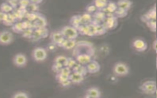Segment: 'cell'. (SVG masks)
<instances>
[{"instance_id": "ffe728a7", "label": "cell", "mask_w": 157, "mask_h": 98, "mask_svg": "<svg viewBox=\"0 0 157 98\" xmlns=\"http://www.w3.org/2000/svg\"><path fill=\"white\" fill-rule=\"evenodd\" d=\"M117 4L118 8L122 9L128 12L132 6V2L130 0H118L117 2Z\"/></svg>"}, {"instance_id": "7bdbcfd3", "label": "cell", "mask_w": 157, "mask_h": 98, "mask_svg": "<svg viewBox=\"0 0 157 98\" xmlns=\"http://www.w3.org/2000/svg\"><path fill=\"white\" fill-rule=\"evenodd\" d=\"M63 67V66H60V65H59V64H58L54 62L53 64V66H52V70H53V71L55 72V73L58 74V73H59V72H61V69H62Z\"/></svg>"}, {"instance_id": "7402d4cb", "label": "cell", "mask_w": 157, "mask_h": 98, "mask_svg": "<svg viewBox=\"0 0 157 98\" xmlns=\"http://www.w3.org/2000/svg\"><path fill=\"white\" fill-rule=\"evenodd\" d=\"M69 23L71 26L75 27V28H78L81 24H82V21H81V15H73L69 21Z\"/></svg>"}, {"instance_id": "6da1fadb", "label": "cell", "mask_w": 157, "mask_h": 98, "mask_svg": "<svg viewBox=\"0 0 157 98\" xmlns=\"http://www.w3.org/2000/svg\"><path fill=\"white\" fill-rule=\"evenodd\" d=\"M94 48L93 45L87 42H78L74 48L73 53L74 56L78 54H89L92 56L94 55Z\"/></svg>"}, {"instance_id": "ab89813d", "label": "cell", "mask_w": 157, "mask_h": 98, "mask_svg": "<svg viewBox=\"0 0 157 98\" xmlns=\"http://www.w3.org/2000/svg\"><path fill=\"white\" fill-rule=\"evenodd\" d=\"M77 61L74 58H68V60H67V67H69V68H71V69L73 68V67L77 63Z\"/></svg>"}, {"instance_id": "d590c367", "label": "cell", "mask_w": 157, "mask_h": 98, "mask_svg": "<svg viewBox=\"0 0 157 98\" xmlns=\"http://www.w3.org/2000/svg\"><path fill=\"white\" fill-rule=\"evenodd\" d=\"M86 12L89 13L90 14H93L98 9L96 8V7L94 6V4H89L86 7Z\"/></svg>"}, {"instance_id": "bcb514c9", "label": "cell", "mask_w": 157, "mask_h": 98, "mask_svg": "<svg viewBox=\"0 0 157 98\" xmlns=\"http://www.w3.org/2000/svg\"><path fill=\"white\" fill-rule=\"evenodd\" d=\"M153 48L155 52L157 53V39H155L153 43Z\"/></svg>"}, {"instance_id": "603a6c76", "label": "cell", "mask_w": 157, "mask_h": 98, "mask_svg": "<svg viewBox=\"0 0 157 98\" xmlns=\"http://www.w3.org/2000/svg\"><path fill=\"white\" fill-rule=\"evenodd\" d=\"M17 21L16 18H15V17L13 16V15L12 13H7L6 17L2 23L6 26H12Z\"/></svg>"}, {"instance_id": "f35d334b", "label": "cell", "mask_w": 157, "mask_h": 98, "mask_svg": "<svg viewBox=\"0 0 157 98\" xmlns=\"http://www.w3.org/2000/svg\"><path fill=\"white\" fill-rule=\"evenodd\" d=\"M39 31L42 39L45 38L48 35V30L46 27H42L40 28H37Z\"/></svg>"}, {"instance_id": "9a60e30c", "label": "cell", "mask_w": 157, "mask_h": 98, "mask_svg": "<svg viewBox=\"0 0 157 98\" xmlns=\"http://www.w3.org/2000/svg\"><path fill=\"white\" fill-rule=\"evenodd\" d=\"M106 17L105 13L103 10H98L94 13L93 14V23L94 24L102 23Z\"/></svg>"}, {"instance_id": "4dcf8cb0", "label": "cell", "mask_w": 157, "mask_h": 98, "mask_svg": "<svg viewBox=\"0 0 157 98\" xmlns=\"http://www.w3.org/2000/svg\"><path fill=\"white\" fill-rule=\"evenodd\" d=\"M96 29L97 35L104 34L107 31L102 23L96 24Z\"/></svg>"}, {"instance_id": "74e56055", "label": "cell", "mask_w": 157, "mask_h": 98, "mask_svg": "<svg viewBox=\"0 0 157 98\" xmlns=\"http://www.w3.org/2000/svg\"><path fill=\"white\" fill-rule=\"evenodd\" d=\"M12 97H13V98H18V97H21V98H28V97H29V96L28 94L26 93V92L19 91V92H15L13 95L12 96Z\"/></svg>"}, {"instance_id": "8fae6325", "label": "cell", "mask_w": 157, "mask_h": 98, "mask_svg": "<svg viewBox=\"0 0 157 98\" xmlns=\"http://www.w3.org/2000/svg\"><path fill=\"white\" fill-rule=\"evenodd\" d=\"M156 5L155 4L153 7H152L148 12H147L145 14H144L141 17V20L144 22L146 23L147 21L151 20H156Z\"/></svg>"}, {"instance_id": "f6af8a7d", "label": "cell", "mask_w": 157, "mask_h": 98, "mask_svg": "<svg viewBox=\"0 0 157 98\" xmlns=\"http://www.w3.org/2000/svg\"><path fill=\"white\" fill-rule=\"evenodd\" d=\"M7 13L0 10V22H3L6 17Z\"/></svg>"}, {"instance_id": "83f0119b", "label": "cell", "mask_w": 157, "mask_h": 98, "mask_svg": "<svg viewBox=\"0 0 157 98\" xmlns=\"http://www.w3.org/2000/svg\"><path fill=\"white\" fill-rule=\"evenodd\" d=\"M12 29L13 31L17 33H22L25 30L22 21H17L13 26H12Z\"/></svg>"}, {"instance_id": "f1b7e54d", "label": "cell", "mask_w": 157, "mask_h": 98, "mask_svg": "<svg viewBox=\"0 0 157 98\" xmlns=\"http://www.w3.org/2000/svg\"><path fill=\"white\" fill-rule=\"evenodd\" d=\"M87 36H97L96 29V24L91 22L90 24H88V33Z\"/></svg>"}, {"instance_id": "ac0fdd59", "label": "cell", "mask_w": 157, "mask_h": 98, "mask_svg": "<svg viewBox=\"0 0 157 98\" xmlns=\"http://www.w3.org/2000/svg\"><path fill=\"white\" fill-rule=\"evenodd\" d=\"M35 29L40 28L42 27H46L47 25V21L46 18L42 15L39 13L37 19L33 22Z\"/></svg>"}, {"instance_id": "277c9868", "label": "cell", "mask_w": 157, "mask_h": 98, "mask_svg": "<svg viewBox=\"0 0 157 98\" xmlns=\"http://www.w3.org/2000/svg\"><path fill=\"white\" fill-rule=\"evenodd\" d=\"M60 31L65 39H75L78 36L77 29L71 25H67L63 27Z\"/></svg>"}, {"instance_id": "5b68a950", "label": "cell", "mask_w": 157, "mask_h": 98, "mask_svg": "<svg viewBox=\"0 0 157 98\" xmlns=\"http://www.w3.org/2000/svg\"><path fill=\"white\" fill-rule=\"evenodd\" d=\"M32 56L34 61L42 62L47 57V53L45 48L42 47H36L32 51Z\"/></svg>"}, {"instance_id": "f546056e", "label": "cell", "mask_w": 157, "mask_h": 98, "mask_svg": "<svg viewBox=\"0 0 157 98\" xmlns=\"http://www.w3.org/2000/svg\"><path fill=\"white\" fill-rule=\"evenodd\" d=\"M113 14L117 18H123V17H126L128 15V11L118 7Z\"/></svg>"}, {"instance_id": "c3c4849f", "label": "cell", "mask_w": 157, "mask_h": 98, "mask_svg": "<svg viewBox=\"0 0 157 98\" xmlns=\"http://www.w3.org/2000/svg\"><path fill=\"white\" fill-rule=\"evenodd\" d=\"M156 68L157 69V56L156 58Z\"/></svg>"}, {"instance_id": "e575fe53", "label": "cell", "mask_w": 157, "mask_h": 98, "mask_svg": "<svg viewBox=\"0 0 157 98\" xmlns=\"http://www.w3.org/2000/svg\"><path fill=\"white\" fill-rule=\"evenodd\" d=\"M42 37L39 32V31H38L37 29H35L34 30V32H33V36L31 37V40L33 41H34V42H37V41H39V40L42 39Z\"/></svg>"}, {"instance_id": "4fadbf2b", "label": "cell", "mask_w": 157, "mask_h": 98, "mask_svg": "<svg viewBox=\"0 0 157 98\" xmlns=\"http://www.w3.org/2000/svg\"><path fill=\"white\" fill-rule=\"evenodd\" d=\"M86 67L88 71V73L94 74L99 71L101 69L100 64L99 62L94 59H92L90 62L86 65Z\"/></svg>"}, {"instance_id": "7dc6e473", "label": "cell", "mask_w": 157, "mask_h": 98, "mask_svg": "<svg viewBox=\"0 0 157 98\" xmlns=\"http://www.w3.org/2000/svg\"><path fill=\"white\" fill-rule=\"evenodd\" d=\"M30 1V2H31V3H34V4H40L42 1H43V0H29Z\"/></svg>"}, {"instance_id": "60d3db41", "label": "cell", "mask_w": 157, "mask_h": 98, "mask_svg": "<svg viewBox=\"0 0 157 98\" xmlns=\"http://www.w3.org/2000/svg\"><path fill=\"white\" fill-rule=\"evenodd\" d=\"M7 3H9L13 9H16L19 7V0H6Z\"/></svg>"}, {"instance_id": "484cf974", "label": "cell", "mask_w": 157, "mask_h": 98, "mask_svg": "<svg viewBox=\"0 0 157 98\" xmlns=\"http://www.w3.org/2000/svg\"><path fill=\"white\" fill-rule=\"evenodd\" d=\"M67 60H68V58H67L64 56H63V55H59L55 58V59L54 60V62L56 63L63 67H64V66H67Z\"/></svg>"}, {"instance_id": "ba28073f", "label": "cell", "mask_w": 157, "mask_h": 98, "mask_svg": "<svg viewBox=\"0 0 157 98\" xmlns=\"http://www.w3.org/2000/svg\"><path fill=\"white\" fill-rule=\"evenodd\" d=\"M27 58L23 53H17L13 58V62L14 65L18 67H23L27 64Z\"/></svg>"}, {"instance_id": "cb8c5ba5", "label": "cell", "mask_w": 157, "mask_h": 98, "mask_svg": "<svg viewBox=\"0 0 157 98\" xmlns=\"http://www.w3.org/2000/svg\"><path fill=\"white\" fill-rule=\"evenodd\" d=\"M82 24H88L93 21V15L85 12L81 15Z\"/></svg>"}, {"instance_id": "44dd1931", "label": "cell", "mask_w": 157, "mask_h": 98, "mask_svg": "<svg viewBox=\"0 0 157 98\" xmlns=\"http://www.w3.org/2000/svg\"><path fill=\"white\" fill-rule=\"evenodd\" d=\"M72 71L78 72L80 74H82L84 76H85L88 73L86 66L82 65L78 62H77L76 64L73 67V68L72 69Z\"/></svg>"}, {"instance_id": "836d02e7", "label": "cell", "mask_w": 157, "mask_h": 98, "mask_svg": "<svg viewBox=\"0 0 157 98\" xmlns=\"http://www.w3.org/2000/svg\"><path fill=\"white\" fill-rule=\"evenodd\" d=\"M146 24L147 27L152 31L155 32L156 29V20H151L147 21Z\"/></svg>"}, {"instance_id": "9c48e42d", "label": "cell", "mask_w": 157, "mask_h": 98, "mask_svg": "<svg viewBox=\"0 0 157 98\" xmlns=\"http://www.w3.org/2000/svg\"><path fill=\"white\" fill-rule=\"evenodd\" d=\"M65 38L60 31H55L50 34V40L52 43L57 46H60Z\"/></svg>"}, {"instance_id": "4316f807", "label": "cell", "mask_w": 157, "mask_h": 98, "mask_svg": "<svg viewBox=\"0 0 157 98\" xmlns=\"http://www.w3.org/2000/svg\"><path fill=\"white\" fill-rule=\"evenodd\" d=\"M13 10L14 9L6 1L2 2L0 6V10L6 13H12Z\"/></svg>"}, {"instance_id": "3957f363", "label": "cell", "mask_w": 157, "mask_h": 98, "mask_svg": "<svg viewBox=\"0 0 157 98\" xmlns=\"http://www.w3.org/2000/svg\"><path fill=\"white\" fill-rule=\"evenodd\" d=\"M140 90L146 94H153L156 92L157 88L155 80H148L142 83L139 86Z\"/></svg>"}, {"instance_id": "5bb4252c", "label": "cell", "mask_w": 157, "mask_h": 98, "mask_svg": "<svg viewBox=\"0 0 157 98\" xmlns=\"http://www.w3.org/2000/svg\"><path fill=\"white\" fill-rule=\"evenodd\" d=\"M92 56V55L89 54H78L75 56V59L77 62L86 66L93 59Z\"/></svg>"}, {"instance_id": "b9f144b4", "label": "cell", "mask_w": 157, "mask_h": 98, "mask_svg": "<svg viewBox=\"0 0 157 98\" xmlns=\"http://www.w3.org/2000/svg\"><path fill=\"white\" fill-rule=\"evenodd\" d=\"M30 3L29 0H19V7L26 9Z\"/></svg>"}, {"instance_id": "7c38bea8", "label": "cell", "mask_w": 157, "mask_h": 98, "mask_svg": "<svg viewBox=\"0 0 157 98\" xmlns=\"http://www.w3.org/2000/svg\"><path fill=\"white\" fill-rule=\"evenodd\" d=\"M101 96V92L97 87H91L85 92V97L86 98H99Z\"/></svg>"}, {"instance_id": "7a4b0ae2", "label": "cell", "mask_w": 157, "mask_h": 98, "mask_svg": "<svg viewBox=\"0 0 157 98\" xmlns=\"http://www.w3.org/2000/svg\"><path fill=\"white\" fill-rule=\"evenodd\" d=\"M114 75L118 77H123L127 75L129 72V67L128 66L123 62H116L112 69Z\"/></svg>"}, {"instance_id": "ee69618b", "label": "cell", "mask_w": 157, "mask_h": 98, "mask_svg": "<svg viewBox=\"0 0 157 98\" xmlns=\"http://www.w3.org/2000/svg\"><path fill=\"white\" fill-rule=\"evenodd\" d=\"M59 84H60V85H61V86H63V87H68V86H69L72 84V82H71V81L70 80V79L69 78V79H67V80H64V81H63L59 83Z\"/></svg>"}, {"instance_id": "52a82bcc", "label": "cell", "mask_w": 157, "mask_h": 98, "mask_svg": "<svg viewBox=\"0 0 157 98\" xmlns=\"http://www.w3.org/2000/svg\"><path fill=\"white\" fill-rule=\"evenodd\" d=\"M118 18L114 15V14L106 16L102 24L107 29V30H110L114 29L118 24Z\"/></svg>"}, {"instance_id": "2e32d148", "label": "cell", "mask_w": 157, "mask_h": 98, "mask_svg": "<svg viewBox=\"0 0 157 98\" xmlns=\"http://www.w3.org/2000/svg\"><path fill=\"white\" fill-rule=\"evenodd\" d=\"M84 75L80 74L78 72L72 71L71 74L69 75V79L71 81L72 83L74 84H79L81 83L84 80Z\"/></svg>"}, {"instance_id": "8d00e7d4", "label": "cell", "mask_w": 157, "mask_h": 98, "mask_svg": "<svg viewBox=\"0 0 157 98\" xmlns=\"http://www.w3.org/2000/svg\"><path fill=\"white\" fill-rule=\"evenodd\" d=\"M56 80L58 81V82L59 83L66 80H67L69 78V76H67V75H64L61 73H58V74H56Z\"/></svg>"}, {"instance_id": "d4e9b609", "label": "cell", "mask_w": 157, "mask_h": 98, "mask_svg": "<svg viewBox=\"0 0 157 98\" xmlns=\"http://www.w3.org/2000/svg\"><path fill=\"white\" fill-rule=\"evenodd\" d=\"M109 0H93V4L96 7L98 10H103L107 5Z\"/></svg>"}, {"instance_id": "1f68e13d", "label": "cell", "mask_w": 157, "mask_h": 98, "mask_svg": "<svg viewBox=\"0 0 157 98\" xmlns=\"http://www.w3.org/2000/svg\"><path fill=\"white\" fill-rule=\"evenodd\" d=\"M26 10L28 12L34 13V12H38L39 10V5L34 3H30L29 5L26 8Z\"/></svg>"}, {"instance_id": "e0dca14e", "label": "cell", "mask_w": 157, "mask_h": 98, "mask_svg": "<svg viewBox=\"0 0 157 98\" xmlns=\"http://www.w3.org/2000/svg\"><path fill=\"white\" fill-rule=\"evenodd\" d=\"M118 6L117 4V2H113V1H109L107 6L102 10L104 11V12L105 13V15H109L113 14L115 10L117 9Z\"/></svg>"}, {"instance_id": "30bf717a", "label": "cell", "mask_w": 157, "mask_h": 98, "mask_svg": "<svg viewBox=\"0 0 157 98\" xmlns=\"http://www.w3.org/2000/svg\"><path fill=\"white\" fill-rule=\"evenodd\" d=\"M132 47L136 51L139 52H143L147 50V44L144 40L137 39L132 42Z\"/></svg>"}, {"instance_id": "8992f818", "label": "cell", "mask_w": 157, "mask_h": 98, "mask_svg": "<svg viewBox=\"0 0 157 98\" xmlns=\"http://www.w3.org/2000/svg\"><path fill=\"white\" fill-rule=\"evenodd\" d=\"M13 34L7 30H3L0 32V45H7L13 41Z\"/></svg>"}, {"instance_id": "d6986e66", "label": "cell", "mask_w": 157, "mask_h": 98, "mask_svg": "<svg viewBox=\"0 0 157 98\" xmlns=\"http://www.w3.org/2000/svg\"><path fill=\"white\" fill-rule=\"evenodd\" d=\"M77 42L76 41L75 39H65L59 47L66 50H71L75 48V47L77 45Z\"/></svg>"}, {"instance_id": "d6a6232c", "label": "cell", "mask_w": 157, "mask_h": 98, "mask_svg": "<svg viewBox=\"0 0 157 98\" xmlns=\"http://www.w3.org/2000/svg\"><path fill=\"white\" fill-rule=\"evenodd\" d=\"M34 30V29L33 28L25 29L22 32V36L25 38H27V39H31L33 34Z\"/></svg>"}]
</instances>
